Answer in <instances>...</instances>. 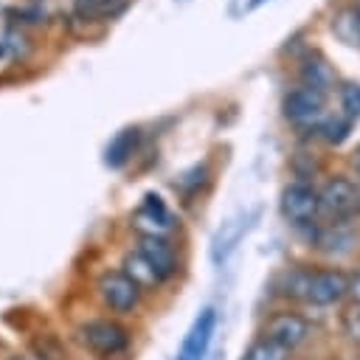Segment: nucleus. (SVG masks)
Segmentation results:
<instances>
[{
  "label": "nucleus",
  "instance_id": "obj_22",
  "mask_svg": "<svg viewBox=\"0 0 360 360\" xmlns=\"http://www.w3.org/2000/svg\"><path fill=\"white\" fill-rule=\"evenodd\" d=\"M11 53H14V51H11V45H8V42H0V68L11 59Z\"/></svg>",
  "mask_w": 360,
  "mask_h": 360
},
{
  "label": "nucleus",
  "instance_id": "obj_12",
  "mask_svg": "<svg viewBox=\"0 0 360 360\" xmlns=\"http://www.w3.org/2000/svg\"><path fill=\"white\" fill-rule=\"evenodd\" d=\"M138 143H141V129H138V127H124V129L115 132V138L107 143V149H104V163H107L110 169L127 166V163L132 160Z\"/></svg>",
  "mask_w": 360,
  "mask_h": 360
},
{
  "label": "nucleus",
  "instance_id": "obj_18",
  "mask_svg": "<svg viewBox=\"0 0 360 360\" xmlns=\"http://www.w3.org/2000/svg\"><path fill=\"white\" fill-rule=\"evenodd\" d=\"M340 107H343L346 118H360V84L340 87Z\"/></svg>",
  "mask_w": 360,
  "mask_h": 360
},
{
  "label": "nucleus",
  "instance_id": "obj_24",
  "mask_svg": "<svg viewBox=\"0 0 360 360\" xmlns=\"http://www.w3.org/2000/svg\"><path fill=\"white\" fill-rule=\"evenodd\" d=\"M8 360H31V357H20V354H17V357H8Z\"/></svg>",
  "mask_w": 360,
  "mask_h": 360
},
{
  "label": "nucleus",
  "instance_id": "obj_11",
  "mask_svg": "<svg viewBox=\"0 0 360 360\" xmlns=\"http://www.w3.org/2000/svg\"><path fill=\"white\" fill-rule=\"evenodd\" d=\"M129 0H73L70 14L82 22H107L124 14Z\"/></svg>",
  "mask_w": 360,
  "mask_h": 360
},
{
  "label": "nucleus",
  "instance_id": "obj_6",
  "mask_svg": "<svg viewBox=\"0 0 360 360\" xmlns=\"http://www.w3.org/2000/svg\"><path fill=\"white\" fill-rule=\"evenodd\" d=\"M96 290H98L101 304L110 312H118V315L135 312L138 304H141V295H143V290L124 270H104L96 281Z\"/></svg>",
  "mask_w": 360,
  "mask_h": 360
},
{
  "label": "nucleus",
  "instance_id": "obj_1",
  "mask_svg": "<svg viewBox=\"0 0 360 360\" xmlns=\"http://www.w3.org/2000/svg\"><path fill=\"white\" fill-rule=\"evenodd\" d=\"M259 335L270 338L273 343H278V346H284L287 352L295 354L301 346H307L315 338V323L304 312H298L292 307H284V309H273L264 318Z\"/></svg>",
  "mask_w": 360,
  "mask_h": 360
},
{
  "label": "nucleus",
  "instance_id": "obj_4",
  "mask_svg": "<svg viewBox=\"0 0 360 360\" xmlns=\"http://www.w3.org/2000/svg\"><path fill=\"white\" fill-rule=\"evenodd\" d=\"M281 217L295 225V228H307V231H318L321 228V217H323V205H321V194L315 186L295 180L281 191Z\"/></svg>",
  "mask_w": 360,
  "mask_h": 360
},
{
  "label": "nucleus",
  "instance_id": "obj_2",
  "mask_svg": "<svg viewBox=\"0 0 360 360\" xmlns=\"http://www.w3.org/2000/svg\"><path fill=\"white\" fill-rule=\"evenodd\" d=\"M79 340L84 349H90L96 357L101 360H110V357H121L127 354L129 343H132V335L124 323L112 321V318H93V321H84L79 329H76Z\"/></svg>",
  "mask_w": 360,
  "mask_h": 360
},
{
  "label": "nucleus",
  "instance_id": "obj_10",
  "mask_svg": "<svg viewBox=\"0 0 360 360\" xmlns=\"http://www.w3.org/2000/svg\"><path fill=\"white\" fill-rule=\"evenodd\" d=\"M321 110H323V93L312 90V87H295L284 98V115L292 124H309V121L321 118Z\"/></svg>",
  "mask_w": 360,
  "mask_h": 360
},
{
  "label": "nucleus",
  "instance_id": "obj_9",
  "mask_svg": "<svg viewBox=\"0 0 360 360\" xmlns=\"http://www.w3.org/2000/svg\"><path fill=\"white\" fill-rule=\"evenodd\" d=\"M138 253L155 267V273L160 276V281H169L177 273V253H174V248L169 245L166 236L143 233L138 239Z\"/></svg>",
  "mask_w": 360,
  "mask_h": 360
},
{
  "label": "nucleus",
  "instance_id": "obj_21",
  "mask_svg": "<svg viewBox=\"0 0 360 360\" xmlns=\"http://www.w3.org/2000/svg\"><path fill=\"white\" fill-rule=\"evenodd\" d=\"M349 22H352V28H354V34L360 37V0L354 3V11L349 14Z\"/></svg>",
  "mask_w": 360,
  "mask_h": 360
},
{
  "label": "nucleus",
  "instance_id": "obj_17",
  "mask_svg": "<svg viewBox=\"0 0 360 360\" xmlns=\"http://www.w3.org/2000/svg\"><path fill=\"white\" fill-rule=\"evenodd\" d=\"M31 352L37 360H68L65 346L53 335H34L31 338Z\"/></svg>",
  "mask_w": 360,
  "mask_h": 360
},
{
  "label": "nucleus",
  "instance_id": "obj_7",
  "mask_svg": "<svg viewBox=\"0 0 360 360\" xmlns=\"http://www.w3.org/2000/svg\"><path fill=\"white\" fill-rule=\"evenodd\" d=\"M214 329H217V309L214 307H202L200 315L194 318V323L188 326L177 360H205L211 340H214Z\"/></svg>",
  "mask_w": 360,
  "mask_h": 360
},
{
  "label": "nucleus",
  "instance_id": "obj_5",
  "mask_svg": "<svg viewBox=\"0 0 360 360\" xmlns=\"http://www.w3.org/2000/svg\"><path fill=\"white\" fill-rule=\"evenodd\" d=\"M318 194H321L323 217H329V222H349L360 214V183L346 174L326 177Z\"/></svg>",
  "mask_w": 360,
  "mask_h": 360
},
{
  "label": "nucleus",
  "instance_id": "obj_15",
  "mask_svg": "<svg viewBox=\"0 0 360 360\" xmlns=\"http://www.w3.org/2000/svg\"><path fill=\"white\" fill-rule=\"evenodd\" d=\"M239 360H292V352H287L284 346H278L270 338L259 335V338H253L248 343V349L242 352Z\"/></svg>",
  "mask_w": 360,
  "mask_h": 360
},
{
  "label": "nucleus",
  "instance_id": "obj_16",
  "mask_svg": "<svg viewBox=\"0 0 360 360\" xmlns=\"http://www.w3.org/2000/svg\"><path fill=\"white\" fill-rule=\"evenodd\" d=\"M338 329H340V338H343L352 349H360V304L346 301V304L340 307Z\"/></svg>",
  "mask_w": 360,
  "mask_h": 360
},
{
  "label": "nucleus",
  "instance_id": "obj_23",
  "mask_svg": "<svg viewBox=\"0 0 360 360\" xmlns=\"http://www.w3.org/2000/svg\"><path fill=\"white\" fill-rule=\"evenodd\" d=\"M352 172L357 174V180H360V146L352 152Z\"/></svg>",
  "mask_w": 360,
  "mask_h": 360
},
{
  "label": "nucleus",
  "instance_id": "obj_14",
  "mask_svg": "<svg viewBox=\"0 0 360 360\" xmlns=\"http://www.w3.org/2000/svg\"><path fill=\"white\" fill-rule=\"evenodd\" d=\"M121 270L141 287V290H152V287H158L160 284V276L155 273V267L135 250V253H127L124 256V262H121Z\"/></svg>",
  "mask_w": 360,
  "mask_h": 360
},
{
  "label": "nucleus",
  "instance_id": "obj_13",
  "mask_svg": "<svg viewBox=\"0 0 360 360\" xmlns=\"http://www.w3.org/2000/svg\"><path fill=\"white\" fill-rule=\"evenodd\" d=\"M301 82L304 87H312L318 93H326L335 84V73L323 56H307L301 62Z\"/></svg>",
  "mask_w": 360,
  "mask_h": 360
},
{
  "label": "nucleus",
  "instance_id": "obj_20",
  "mask_svg": "<svg viewBox=\"0 0 360 360\" xmlns=\"http://www.w3.org/2000/svg\"><path fill=\"white\" fill-rule=\"evenodd\" d=\"M349 301L360 304V267L354 273H349Z\"/></svg>",
  "mask_w": 360,
  "mask_h": 360
},
{
  "label": "nucleus",
  "instance_id": "obj_19",
  "mask_svg": "<svg viewBox=\"0 0 360 360\" xmlns=\"http://www.w3.org/2000/svg\"><path fill=\"white\" fill-rule=\"evenodd\" d=\"M318 129L323 132V138H326L329 143H340V141L349 135V121H340V118H329V121H323Z\"/></svg>",
  "mask_w": 360,
  "mask_h": 360
},
{
  "label": "nucleus",
  "instance_id": "obj_25",
  "mask_svg": "<svg viewBox=\"0 0 360 360\" xmlns=\"http://www.w3.org/2000/svg\"><path fill=\"white\" fill-rule=\"evenodd\" d=\"M259 3H262V0H253V3H250V6H259Z\"/></svg>",
  "mask_w": 360,
  "mask_h": 360
},
{
  "label": "nucleus",
  "instance_id": "obj_8",
  "mask_svg": "<svg viewBox=\"0 0 360 360\" xmlns=\"http://www.w3.org/2000/svg\"><path fill=\"white\" fill-rule=\"evenodd\" d=\"M135 225H138L141 236H143V233L163 236L166 231H172L174 217H172V211H169V205L163 202L160 194L146 191L143 200H141V205H138V211H135Z\"/></svg>",
  "mask_w": 360,
  "mask_h": 360
},
{
  "label": "nucleus",
  "instance_id": "obj_3",
  "mask_svg": "<svg viewBox=\"0 0 360 360\" xmlns=\"http://www.w3.org/2000/svg\"><path fill=\"white\" fill-rule=\"evenodd\" d=\"M349 301V273L340 267H309L307 290H304V307L312 309H329L343 307Z\"/></svg>",
  "mask_w": 360,
  "mask_h": 360
}]
</instances>
